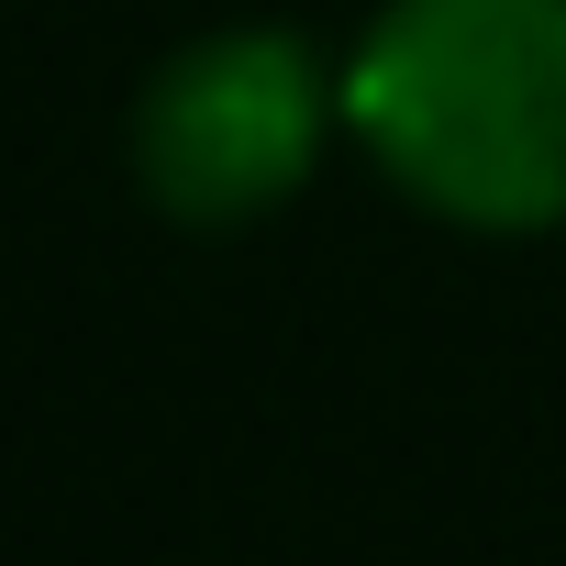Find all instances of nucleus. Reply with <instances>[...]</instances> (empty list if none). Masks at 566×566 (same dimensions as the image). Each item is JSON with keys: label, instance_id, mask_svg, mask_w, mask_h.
<instances>
[{"label": "nucleus", "instance_id": "obj_1", "mask_svg": "<svg viewBox=\"0 0 566 566\" xmlns=\"http://www.w3.org/2000/svg\"><path fill=\"white\" fill-rule=\"evenodd\" d=\"M367 167L467 233L566 222V0H389L345 56Z\"/></svg>", "mask_w": 566, "mask_h": 566}, {"label": "nucleus", "instance_id": "obj_2", "mask_svg": "<svg viewBox=\"0 0 566 566\" xmlns=\"http://www.w3.org/2000/svg\"><path fill=\"white\" fill-rule=\"evenodd\" d=\"M345 123V67H323L290 23H222L178 45L134 101V178L178 222H255Z\"/></svg>", "mask_w": 566, "mask_h": 566}]
</instances>
